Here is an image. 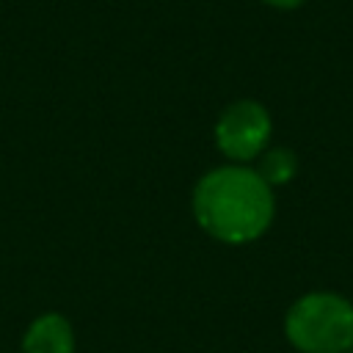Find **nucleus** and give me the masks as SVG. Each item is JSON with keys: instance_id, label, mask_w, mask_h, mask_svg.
Returning <instances> with one entry per match:
<instances>
[{"instance_id": "2", "label": "nucleus", "mask_w": 353, "mask_h": 353, "mask_svg": "<svg viewBox=\"0 0 353 353\" xmlns=\"http://www.w3.org/2000/svg\"><path fill=\"white\" fill-rule=\"evenodd\" d=\"M284 336L298 353H350L353 301L331 290L303 292L284 314Z\"/></svg>"}, {"instance_id": "4", "label": "nucleus", "mask_w": 353, "mask_h": 353, "mask_svg": "<svg viewBox=\"0 0 353 353\" xmlns=\"http://www.w3.org/2000/svg\"><path fill=\"white\" fill-rule=\"evenodd\" d=\"M74 328L61 312L36 314L22 334V353H74Z\"/></svg>"}, {"instance_id": "5", "label": "nucleus", "mask_w": 353, "mask_h": 353, "mask_svg": "<svg viewBox=\"0 0 353 353\" xmlns=\"http://www.w3.org/2000/svg\"><path fill=\"white\" fill-rule=\"evenodd\" d=\"M270 188H281L290 185L298 174V154L290 146H268L259 157H256V168H254Z\"/></svg>"}, {"instance_id": "6", "label": "nucleus", "mask_w": 353, "mask_h": 353, "mask_svg": "<svg viewBox=\"0 0 353 353\" xmlns=\"http://www.w3.org/2000/svg\"><path fill=\"white\" fill-rule=\"evenodd\" d=\"M265 6H270V8H276V11H295V8H301L306 0H262Z\"/></svg>"}, {"instance_id": "1", "label": "nucleus", "mask_w": 353, "mask_h": 353, "mask_svg": "<svg viewBox=\"0 0 353 353\" xmlns=\"http://www.w3.org/2000/svg\"><path fill=\"white\" fill-rule=\"evenodd\" d=\"M190 210L199 229L212 240L245 245L270 229L276 218V196L251 165L226 163L199 176Z\"/></svg>"}, {"instance_id": "3", "label": "nucleus", "mask_w": 353, "mask_h": 353, "mask_svg": "<svg viewBox=\"0 0 353 353\" xmlns=\"http://www.w3.org/2000/svg\"><path fill=\"white\" fill-rule=\"evenodd\" d=\"M270 135H273V119L259 99L229 102L212 127V141L218 152L229 163H240V165L254 163L270 146Z\"/></svg>"}, {"instance_id": "7", "label": "nucleus", "mask_w": 353, "mask_h": 353, "mask_svg": "<svg viewBox=\"0 0 353 353\" xmlns=\"http://www.w3.org/2000/svg\"><path fill=\"white\" fill-rule=\"evenodd\" d=\"M350 353H353V350H350Z\"/></svg>"}]
</instances>
